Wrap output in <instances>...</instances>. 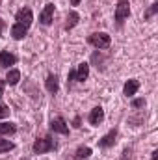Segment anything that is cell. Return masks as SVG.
<instances>
[{
    "instance_id": "1",
    "label": "cell",
    "mask_w": 158,
    "mask_h": 160,
    "mask_svg": "<svg viewBox=\"0 0 158 160\" xmlns=\"http://www.w3.org/2000/svg\"><path fill=\"white\" fill-rule=\"evenodd\" d=\"M32 21H34V13H32V9L30 8H21L19 11H17V17H15V24L11 26V38L13 39H22L26 34H28V30H30V26H32Z\"/></svg>"
},
{
    "instance_id": "2",
    "label": "cell",
    "mask_w": 158,
    "mask_h": 160,
    "mask_svg": "<svg viewBox=\"0 0 158 160\" xmlns=\"http://www.w3.org/2000/svg\"><path fill=\"white\" fill-rule=\"evenodd\" d=\"M87 43L93 45L95 48H108L110 43H112V38L106 34V32H95L87 38Z\"/></svg>"
},
{
    "instance_id": "3",
    "label": "cell",
    "mask_w": 158,
    "mask_h": 160,
    "mask_svg": "<svg viewBox=\"0 0 158 160\" xmlns=\"http://www.w3.org/2000/svg\"><path fill=\"white\" fill-rule=\"evenodd\" d=\"M54 147H56V142H54L50 136H47V138H37V140L34 142V145H32V149H34L36 155L48 153V151H52Z\"/></svg>"
},
{
    "instance_id": "4",
    "label": "cell",
    "mask_w": 158,
    "mask_h": 160,
    "mask_svg": "<svg viewBox=\"0 0 158 160\" xmlns=\"http://www.w3.org/2000/svg\"><path fill=\"white\" fill-rule=\"evenodd\" d=\"M130 15V2L128 0H119L117 6H116V21L117 24H123L125 19H128Z\"/></svg>"
},
{
    "instance_id": "5",
    "label": "cell",
    "mask_w": 158,
    "mask_h": 160,
    "mask_svg": "<svg viewBox=\"0 0 158 160\" xmlns=\"http://www.w3.org/2000/svg\"><path fill=\"white\" fill-rule=\"evenodd\" d=\"M39 21L43 26H50L52 24V21H54V4H47L45 6V9L39 15Z\"/></svg>"
},
{
    "instance_id": "6",
    "label": "cell",
    "mask_w": 158,
    "mask_h": 160,
    "mask_svg": "<svg viewBox=\"0 0 158 160\" xmlns=\"http://www.w3.org/2000/svg\"><path fill=\"white\" fill-rule=\"evenodd\" d=\"M17 63V56L9 50H2L0 52V67L2 69H7L9 65H15Z\"/></svg>"
},
{
    "instance_id": "7",
    "label": "cell",
    "mask_w": 158,
    "mask_h": 160,
    "mask_svg": "<svg viewBox=\"0 0 158 160\" xmlns=\"http://www.w3.org/2000/svg\"><path fill=\"white\" fill-rule=\"evenodd\" d=\"M50 130L60 132V134H69V127H67V123H65L63 118H54L50 121Z\"/></svg>"
},
{
    "instance_id": "8",
    "label": "cell",
    "mask_w": 158,
    "mask_h": 160,
    "mask_svg": "<svg viewBox=\"0 0 158 160\" xmlns=\"http://www.w3.org/2000/svg\"><path fill=\"white\" fill-rule=\"evenodd\" d=\"M87 119H89V123H91L93 127H99V125L104 121V110H102L101 106H95V108L89 112V118H87Z\"/></svg>"
},
{
    "instance_id": "9",
    "label": "cell",
    "mask_w": 158,
    "mask_h": 160,
    "mask_svg": "<svg viewBox=\"0 0 158 160\" xmlns=\"http://www.w3.org/2000/svg\"><path fill=\"white\" fill-rule=\"evenodd\" d=\"M75 73H77V75H75V80H77V82H84V80H87V77H89V63H87V62L78 63V69H77Z\"/></svg>"
},
{
    "instance_id": "10",
    "label": "cell",
    "mask_w": 158,
    "mask_h": 160,
    "mask_svg": "<svg viewBox=\"0 0 158 160\" xmlns=\"http://www.w3.org/2000/svg\"><path fill=\"white\" fill-rule=\"evenodd\" d=\"M116 138H117V130L114 128V130H110L106 136H102L101 140H99V147H112L114 143H116Z\"/></svg>"
},
{
    "instance_id": "11",
    "label": "cell",
    "mask_w": 158,
    "mask_h": 160,
    "mask_svg": "<svg viewBox=\"0 0 158 160\" xmlns=\"http://www.w3.org/2000/svg\"><path fill=\"white\" fill-rule=\"evenodd\" d=\"M138 89H140V80L130 78V80H126V84H125V88H123V93H125L126 97H132V95H136Z\"/></svg>"
},
{
    "instance_id": "12",
    "label": "cell",
    "mask_w": 158,
    "mask_h": 160,
    "mask_svg": "<svg viewBox=\"0 0 158 160\" xmlns=\"http://www.w3.org/2000/svg\"><path fill=\"white\" fill-rule=\"evenodd\" d=\"M45 86H47V91H48V93H52V95H54V93H58V89H60L58 77L50 73V75L47 77V80H45Z\"/></svg>"
},
{
    "instance_id": "13",
    "label": "cell",
    "mask_w": 158,
    "mask_h": 160,
    "mask_svg": "<svg viewBox=\"0 0 158 160\" xmlns=\"http://www.w3.org/2000/svg\"><path fill=\"white\" fill-rule=\"evenodd\" d=\"M19 80H21V71H19V69H9V71H7V75H6V84L17 86Z\"/></svg>"
},
{
    "instance_id": "14",
    "label": "cell",
    "mask_w": 158,
    "mask_h": 160,
    "mask_svg": "<svg viewBox=\"0 0 158 160\" xmlns=\"http://www.w3.org/2000/svg\"><path fill=\"white\" fill-rule=\"evenodd\" d=\"M78 19H80V15L77 13V11H71L69 15H67V21H65V30H73L77 24H78Z\"/></svg>"
},
{
    "instance_id": "15",
    "label": "cell",
    "mask_w": 158,
    "mask_h": 160,
    "mask_svg": "<svg viewBox=\"0 0 158 160\" xmlns=\"http://www.w3.org/2000/svg\"><path fill=\"white\" fill-rule=\"evenodd\" d=\"M17 125L15 123H0V134H15Z\"/></svg>"
},
{
    "instance_id": "16",
    "label": "cell",
    "mask_w": 158,
    "mask_h": 160,
    "mask_svg": "<svg viewBox=\"0 0 158 160\" xmlns=\"http://www.w3.org/2000/svg\"><path fill=\"white\" fill-rule=\"evenodd\" d=\"M91 157V147H78L77 153H75V158L77 160H84Z\"/></svg>"
},
{
    "instance_id": "17",
    "label": "cell",
    "mask_w": 158,
    "mask_h": 160,
    "mask_svg": "<svg viewBox=\"0 0 158 160\" xmlns=\"http://www.w3.org/2000/svg\"><path fill=\"white\" fill-rule=\"evenodd\" d=\"M11 149H15V143L9 142V140H2V138H0V153H7V151H11Z\"/></svg>"
},
{
    "instance_id": "18",
    "label": "cell",
    "mask_w": 158,
    "mask_h": 160,
    "mask_svg": "<svg viewBox=\"0 0 158 160\" xmlns=\"http://www.w3.org/2000/svg\"><path fill=\"white\" fill-rule=\"evenodd\" d=\"M156 11H158V2H155V4H151V8L145 11V15H143V17H145V19H151Z\"/></svg>"
},
{
    "instance_id": "19",
    "label": "cell",
    "mask_w": 158,
    "mask_h": 160,
    "mask_svg": "<svg viewBox=\"0 0 158 160\" xmlns=\"http://www.w3.org/2000/svg\"><path fill=\"white\" fill-rule=\"evenodd\" d=\"M7 116H9V106L0 104V119H2V118H7Z\"/></svg>"
},
{
    "instance_id": "20",
    "label": "cell",
    "mask_w": 158,
    "mask_h": 160,
    "mask_svg": "<svg viewBox=\"0 0 158 160\" xmlns=\"http://www.w3.org/2000/svg\"><path fill=\"white\" fill-rule=\"evenodd\" d=\"M132 106H134V108H143V106H145V99H136V101L132 102Z\"/></svg>"
},
{
    "instance_id": "21",
    "label": "cell",
    "mask_w": 158,
    "mask_h": 160,
    "mask_svg": "<svg viewBox=\"0 0 158 160\" xmlns=\"http://www.w3.org/2000/svg\"><path fill=\"white\" fill-rule=\"evenodd\" d=\"M75 75H77V73H75V69H73V71H69V82H73V80H75Z\"/></svg>"
},
{
    "instance_id": "22",
    "label": "cell",
    "mask_w": 158,
    "mask_h": 160,
    "mask_svg": "<svg viewBox=\"0 0 158 160\" xmlns=\"http://www.w3.org/2000/svg\"><path fill=\"white\" fill-rule=\"evenodd\" d=\"M2 95H4V82L0 80V97H2Z\"/></svg>"
},
{
    "instance_id": "23",
    "label": "cell",
    "mask_w": 158,
    "mask_h": 160,
    "mask_svg": "<svg viewBox=\"0 0 158 160\" xmlns=\"http://www.w3.org/2000/svg\"><path fill=\"white\" fill-rule=\"evenodd\" d=\"M151 158H153V160H158V151H153V155H151Z\"/></svg>"
},
{
    "instance_id": "24",
    "label": "cell",
    "mask_w": 158,
    "mask_h": 160,
    "mask_svg": "<svg viewBox=\"0 0 158 160\" xmlns=\"http://www.w3.org/2000/svg\"><path fill=\"white\" fill-rule=\"evenodd\" d=\"M82 0H71V6H78Z\"/></svg>"
}]
</instances>
